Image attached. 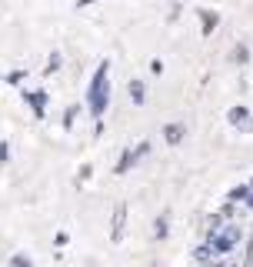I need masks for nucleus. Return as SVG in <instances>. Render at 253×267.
<instances>
[]
</instances>
